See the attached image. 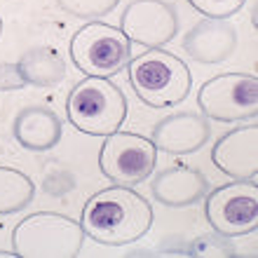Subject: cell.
I'll return each instance as SVG.
<instances>
[{
	"label": "cell",
	"instance_id": "ba28073f",
	"mask_svg": "<svg viewBox=\"0 0 258 258\" xmlns=\"http://www.w3.org/2000/svg\"><path fill=\"white\" fill-rule=\"evenodd\" d=\"M157 162L155 143L139 134L113 132L99 150V169L115 185H136L153 174Z\"/></svg>",
	"mask_w": 258,
	"mask_h": 258
},
{
	"label": "cell",
	"instance_id": "e0dca14e",
	"mask_svg": "<svg viewBox=\"0 0 258 258\" xmlns=\"http://www.w3.org/2000/svg\"><path fill=\"white\" fill-rule=\"evenodd\" d=\"M120 0H56L63 12L73 14L78 19H101L113 12Z\"/></svg>",
	"mask_w": 258,
	"mask_h": 258
},
{
	"label": "cell",
	"instance_id": "52a82bcc",
	"mask_svg": "<svg viewBox=\"0 0 258 258\" xmlns=\"http://www.w3.org/2000/svg\"><path fill=\"white\" fill-rule=\"evenodd\" d=\"M197 103L204 117L239 122L258 113V80L251 73H221L200 87Z\"/></svg>",
	"mask_w": 258,
	"mask_h": 258
},
{
	"label": "cell",
	"instance_id": "9a60e30c",
	"mask_svg": "<svg viewBox=\"0 0 258 258\" xmlns=\"http://www.w3.org/2000/svg\"><path fill=\"white\" fill-rule=\"evenodd\" d=\"M19 71L26 85H35V87H54L66 78V63L61 54L49 45H40L24 52V56L19 59Z\"/></svg>",
	"mask_w": 258,
	"mask_h": 258
},
{
	"label": "cell",
	"instance_id": "44dd1931",
	"mask_svg": "<svg viewBox=\"0 0 258 258\" xmlns=\"http://www.w3.org/2000/svg\"><path fill=\"white\" fill-rule=\"evenodd\" d=\"M14 256H17L14 251H3V249H0V258H14Z\"/></svg>",
	"mask_w": 258,
	"mask_h": 258
},
{
	"label": "cell",
	"instance_id": "7402d4cb",
	"mask_svg": "<svg viewBox=\"0 0 258 258\" xmlns=\"http://www.w3.org/2000/svg\"><path fill=\"white\" fill-rule=\"evenodd\" d=\"M0 33H3V19H0Z\"/></svg>",
	"mask_w": 258,
	"mask_h": 258
},
{
	"label": "cell",
	"instance_id": "3957f363",
	"mask_svg": "<svg viewBox=\"0 0 258 258\" xmlns=\"http://www.w3.org/2000/svg\"><path fill=\"white\" fill-rule=\"evenodd\" d=\"M68 122L89 136H108L122 127L127 117V99L110 78H85L66 101Z\"/></svg>",
	"mask_w": 258,
	"mask_h": 258
},
{
	"label": "cell",
	"instance_id": "ffe728a7",
	"mask_svg": "<svg viewBox=\"0 0 258 258\" xmlns=\"http://www.w3.org/2000/svg\"><path fill=\"white\" fill-rule=\"evenodd\" d=\"M26 85L19 63H0V92H14Z\"/></svg>",
	"mask_w": 258,
	"mask_h": 258
},
{
	"label": "cell",
	"instance_id": "4fadbf2b",
	"mask_svg": "<svg viewBox=\"0 0 258 258\" xmlns=\"http://www.w3.org/2000/svg\"><path fill=\"white\" fill-rule=\"evenodd\" d=\"M209 181L200 169L195 167H167L153 178V197L164 207L171 209H181V207H190L197 200H202L207 195Z\"/></svg>",
	"mask_w": 258,
	"mask_h": 258
},
{
	"label": "cell",
	"instance_id": "d6986e66",
	"mask_svg": "<svg viewBox=\"0 0 258 258\" xmlns=\"http://www.w3.org/2000/svg\"><path fill=\"white\" fill-rule=\"evenodd\" d=\"M192 256H232V246L230 242L221 235V237H216V235H207V237H200L192 242L190 251Z\"/></svg>",
	"mask_w": 258,
	"mask_h": 258
},
{
	"label": "cell",
	"instance_id": "277c9868",
	"mask_svg": "<svg viewBox=\"0 0 258 258\" xmlns=\"http://www.w3.org/2000/svg\"><path fill=\"white\" fill-rule=\"evenodd\" d=\"M85 242L82 225L71 216L38 211L12 232V251L21 258H75Z\"/></svg>",
	"mask_w": 258,
	"mask_h": 258
},
{
	"label": "cell",
	"instance_id": "7a4b0ae2",
	"mask_svg": "<svg viewBox=\"0 0 258 258\" xmlns=\"http://www.w3.org/2000/svg\"><path fill=\"white\" fill-rule=\"evenodd\" d=\"M127 78L136 96L150 108H169L190 94L192 75L176 54L150 47L127 63Z\"/></svg>",
	"mask_w": 258,
	"mask_h": 258
},
{
	"label": "cell",
	"instance_id": "9c48e42d",
	"mask_svg": "<svg viewBox=\"0 0 258 258\" xmlns=\"http://www.w3.org/2000/svg\"><path fill=\"white\" fill-rule=\"evenodd\" d=\"M120 31L129 42L143 47H162L176 35L178 12L167 0H132L122 12Z\"/></svg>",
	"mask_w": 258,
	"mask_h": 258
},
{
	"label": "cell",
	"instance_id": "8fae6325",
	"mask_svg": "<svg viewBox=\"0 0 258 258\" xmlns=\"http://www.w3.org/2000/svg\"><path fill=\"white\" fill-rule=\"evenodd\" d=\"M211 162L232 178H253L258 171V127H237L223 134L211 150Z\"/></svg>",
	"mask_w": 258,
	"mask_h": 258
},
{
	"label": "cell",
	"instance_id": "ac0fdd59",
	"mask_svg": "<svg viewBox=\"0 0 258 258\" xmlns=\"http://www.w3.org/2000/svg\"><path fill=\"white\" fill-rule=\"evenodd\" d=\"M188 3L207 19H228L244 7L246 0H188Z\"/></svg>",
	"mask_w": 258,
	"mask_h": 258
},
{
	"label": "cell",
	"instance_id": "8992f818",
	"mask_svg": "<svg viewBox=\"0 0 258 258\" xmlns=\"http://www.w3.org/2000/svg\"><path fill=\"white\" fill-rule=\"evenodd\" d=\"M204 216L223 237H242L258 225V185L249 178H235L207 195Z\"/></svg>",
	"mask_w": 258,
	"mask_h": 258
},
{
	"label": "cell",
	"instance_id": "5bb4252c",
	"mask_svg": "<svg viewBox=\"0 0 258 258\" xmlns=\"http://www.w3.org/2000/svg\"><path fill=\"white\" fill-rule=\"evenodd\" d=\"M14 139L19 141L26 150L42 153V150L54 148L61 141V120L56 113L42 106H28L19 110V115L14 117Z\"/></svg>",
	"mask_w": 258,
	"mask_h": 258
},
{
	"label": "cell",
	"instance_id": "2e32d148",
	"mask_svg": "<svg viewBox=\"0 0 258 258\" xmlns=\"http://www.w3.org/2000/svg\"><path fill=\"white\" fill-rule=\"evenodd\" d=\"M35 185L19 169L0 167V216L17 214L33 202Z\"/></svg>",
	"mask_w": 258,
	"mask_h": 258
},
{
	"label": "cell",
	"instance_id": "6da1fadb",
	"mask_svg": "<svg viewBox=\"0 0 258 258\" xmlns=\"http://www.w3.org/2000/svg\"><path fill=\"white\" fill-rule=\"evenodd\" d=\"M153 207L132 185H115L96 192L82 207L85 235L106 246H124L141 239L153 225Z\"/></svg>",
	"mask_w": 258,
	"mask_h": 258
},
{
	"label": "cell",
	"instance_id": "5b68a950",
	"mask_svg": "<svg viewBox=\"0 0 258 258\" xmlns=\"http://www.w3.org/2000/svg\"><path fill=\"white\" fill-rule=\"evenodd\" d=\"M75 68L89 78H113L132 61V42L115 26L89 21L71 40Z\"/></svg>",
	"mask_w": 258,
	"mask_h": 258
},
{
	"label": "cell",
	"instance_id": "7c38bea8",
	"mask_svg": "<svg viewBox=\"0 0 258 258\" xmlns=\"http://www.w3.org/2000/svg\"><path fill=\"white\" fill-rule=\"evenodd\" d=\"M237 47V31L225 19H202L185 33L183 49L197 63H221Z\"/></svg>",
	"mask_w": 258,
	"mask_h": 258
},
{
	"label": "cell",
	"instance_id": "30bf717a",
	"mask_svg": "<svg viewBox=\"0 0 258 258\" xmlns=\"http://www.w3.org/2000/svg\"><path fill=\"white\" fill-rule=\"evenodd\" d=\"M211 136V124L202 113H171L162 117L153 127V143L157 150H164L167 155H190L207 146Z\"/></svg>",
	"mask_w": 258,
	"mask_h": 258
}]
</instances>
